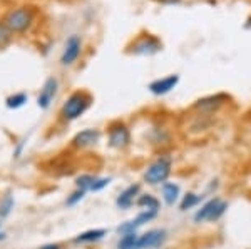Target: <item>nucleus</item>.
I'll return each instance as SVG.
<instances>
[{"label":"nucleus","instance_id":"nucleus-1","mask_svg":"<svg viewBox=\"0 0 251 249\" xmlns=\"http://www.w3.org/2000/svg\"><path fill=\"white\" fill-rule=\"evenodd\" d=\"M92 104H94V97H92V94L89 91L86 89L72 91L71 94L64 99L62 106H60L59 120L62 124L74 122V120L82 117V115L91 109Z\"/></svg>","mask_w":251,"mask_h":249},{"label":"nucleus","instance_id":"nucleus-2","mask_svg":"<svg viewBox=\"0 0 251 249\" xmlns=\"http://www.w3.org/2000/svg\"><path fill=\"white\" fill-rule=\"evenodd\" d=\"M2 20L14 35H24L34 29L37 23V9L32 5L10 7L2 15Z\"/></svg>","mask_w":251,"mask_h":249},{"label":"nucleus","instance_id":"nucleus-3","mask_svg":"<svg viewBox=\"0 0 251 249\" xmlns=\"http://www.w3.org/2000/svg\"><path fill=\"white\" fill-rule=\"evenodd\" d=\"M163 50V42L157 35L151 32H141L137 34L126 47V54L136 55V57H151Z\"/></svg>","mask_w":251,"mask_h":249},{"label":"nucleus","instance_id":"nucleus-4","mask_svg":"<svg viewBox=\"0 0 251 249\" xmlns=\"http://www.w3.org/2000/svg\"><path fill=\"white\" fill-rule=\"evenodd\" d=\"M173 172V158L169 154H159L143 172V181L149 186H159L169 179Z\"/></svg>","mask_w":251,"mask_h":249},{"label":"nucleus","instance_id":"nucleus-5","mask_svg":"<svg viewBox=\"0 0 251 249\" xmlns=\"http://www.w3.org/2000/svg\"><path fill=\"white\" fill-rule=\"evenodd\" d=\"M228 207H229V204L216 196V198H211V199L206 201L203 206H201L200 209L194 212L193 219H194V223H196V224H201V223H216V221H220L223 216L226 214Z\"/></svg>","mask_w":251,"mask_h":249},{"label":"nucleus","instance_id":"nucleus-6","mask_svg":"<svg viewBox=\"0 0 251 249\" xmlns=\"http://www.w3.org/2000/svg\"><path fill=\"white\" fill-rule=\"evenodd\" d=\"M107 146L114 151H124L131 146L132 134L124 120H112L107 126Z\"/></svg>","mask_w":251,"mask_h":249},{"label":"nucleus","instance_id":"nucleus-7","mask_svg":"<svg viewBox=\"0 0 251 249\" xmlns=\"http://www.w3.org/2000/svg\"><path fill=\"white\" fill-rule=\"evenodd\" d=\"M231 100L228 94L225 92H218V94H211V95H206V97L198 99L196 102L193 104V112L200 115H213L216 114L218 111L223 109L226 104Z\"/></svg>","mask_w":251,"mask_h":249},{"label":"nucleus","instance_id":"nucleus-8","mask_svg":"<svg viewBox=\"0 0 251 249\" xmlns=\"http://www.w3.org/2000/svg\"><path fill=\"white\" fill-rule=\"evenodd\" d=\"M84 52V39L79 34H71L64 42V49L60 54V66L62 67H72L77 64Z\"/></svg>","mask_w":251,"mask_h":249},{"label":"nucleus","instance_id":"nucleus-9","mask_svg":"<svg viewBox=\"0 0 251 249\" xmlns=\"http://www.w3.org/2000/svg\"><path fill=\"white\" fill-rule=\"evenodd\" d=\"M100 139H102V131L97 129V127H87V129L75 132V136L69 142V147L72 151H79V152L87 151L96 147L100 142Z\"/></svg>","mask_w":251,"mask_h":249},{"label":"nucleus","instance_id":"nucleus-10","mask_svg":"<svg viewBox=\"0 0 251 249\" xmlns=\"http://www.w3.org/2000/svg\"><path fill=\"white\" fill-rule=\"evenodd\" d=\"M57 92H59V79L50 75V77H47L44 80L42 87H40V91L37 94V99H35L39 109L47 111L49 107L52 106L54 99L57 97Z\"/></svg>","mask_w":251,"mask_h":249},{"label":"nucleus","instance_id":"nucleus-11","mask_svg":"<svg viewBox=\"0 0 251 249\" xmlns=\"http://www.w3.org/2000/svg\"><path fill=\"white\" fill-rule=\"evenodd\" d=\"M179 80H181L179 74H169V75H166V77H159V79H154L152 82H149L148 91L151 92L152 95H156V97H161V95H166L176 89Z\"/></svg>","mask_w":251,"mask_h":249},{"label":"nucleus","instance_id":"nucleus-12","mask_svg":"<svg viewBox=\"0 0 251 249\" xmlns=\"http://www.w3.org/2000/svg\"><path fill=\"white\" fill-rule=\"evenodd\" d=\"M168 239V232L166 229H149L144 234H139L137 238L136 249H156L161 248Z\"/></svg>","mask_w":251,"mask_h":249},{"label":"nucleus","instance_id":"nucleus-13","mask_svg":"<svg viewBox=\"0 0 251 249\" xmlns=\"http://www.w3.org/2000/svg\"><path fill=\"white\" fill-rule=\"evenodd\" d=\"M141 189H143V187H141L139 182L129 184V186L124 187V189L119 192V196L116 198V206L123 211L131 209L132 206H136V201L139 198Z\"/></svg>","mask_w":251,"mask_h":249},{"label":"nucleus","instance_id":"nucleus-14","mask_svg":"<svg viewBox=\"0 0 251 249\" xmlns=\"http://www.w3.org/2000/svg\"><path fill=\"white\" fill-rule=\"evenodd\" d=\"M171 139H173L171 131L166 126H152L151 131H149V140H151L152 146L164 147L171 142Z\"/></svg>","mask_w":251,"mask_h":249},{"label":"nucleus","instance_id":"nucleus-15","mask_svg":"<svg viewBox=\"0 0 251 249\" xmlns=\"http://www.w3.org/2000/svg\"><path fill=\"white\" fill-rule=\"evenodd\" d=\"M107 234L106 229L102 227H96V229H87V231H82L72 239L74 244H94V243H99V241L104 239V236Z\"/></svg>","mask_w":251,"mask_h":249},{"label":"nucleus","instance_id":"nucleus-16","mask_svg":"<svg viewBox=\"0 0 251 249\" xmlns=\"http://www.w3.org/2000/svg\"><path fill=\"white\" fill-rule=\"evenodd\" d=\"M179 196H181V187L176 182L166 181L163 186H161V198H163V201L168 206H174L179 201Z\"/></svg>","mask_w":251,"mask_h":249},{"label":"nucleus","instance_id":"nucleus-17","mask_svg":"<svg viewBox=\"0 0 251 249\" xmlns=\"http://www.w3.org/2000/svg\"><path fill=\"white\" fill-rule=\"evenodd\" d=\"M136 206L141 207L143 211L159 212V209H161V201L157 199L154 194H149V192H141L139 198H137V201H136Z\"/></svg>","mask_w":251,"mask_h":249},{"label":"nucleus","instance_id":"nucleus-18","mask_svg":"<svg viewBox=\"0 0 251 249\" xmlns=\"http://www.w3.org/2000/svg\"><path fill=\"white\" fill-rule=\"evenodd\" d=\"M29 102V94L27 92H14V94L7 95L5 99V107L10 111H17L20 107H24L25 104Z\"/></svg>","mask_w":251,"mask_h":249},{"label":"nucleus","instance_id":"nucleus-19","mask_svg":"<svg viewBox=\"0 0 251 249\" xmlns=\"http://www.w3.org/2000/svg\"><path fill=\"white\" fill-rule=\"evenodd\" d=\"M201 201H203V194H198V192H186V194L181 198V203H179V211H189V209H194L196 206H200Z\"/></svg>","mask_w":251,"mask_h":249},{"label":"nucleus","instance_id":"nucleus-20","mask_svg":"<svg viewBox=\"0 0 251 249\" xmlns=\"http://www.w3.org/2000/svg\"><path fill=\"white\" fill-rule=\"evenodd\" d=\"M97 176L91 174V172H84V174H80L75 178V189H80L84 192H91V187L92 184H94Z\"/></svg>","mask_w":251,"mask_h":249},{"label":"nucleus","instance_id":"nucleus-21","mask_svg":"<svg viewBox=\"0 0 251 249\" xmlns=\"http://www.w3.org/2000/svg\"><path fill=\"white\" fill-rule=\"evenodd\" d=\"M15 207V199L12 194H5L0 199V219H5L12 214Z\"/></svg>","mask_w":251,"mask_h":249},{"label":"nucleus","instance_id":"nucleus-22","mask_svg":"<svg viewBox=\"0 0 251 249\" xmlns=\"http://www.w3.org/2000/svg\"><path fill=\"white\" fill-rule=\"evenodd\" d=\"M137 238L139 234L137 232H129V234H123L117 241V249H136L137 246Z\"/></svg>","mask_w":251,"mask_h":249},{"label":"nucleus","instance_id":"nucleus-23","mask_svg":"<svg viewBox=\"0 0 251 249\" xmlns=\"http://www.w3.org/2000/svg\"><path fill=\"white\" fill-rule=\"evenodd\" d=\"M14 37L15 35L12 34L9 27H7L5 23H3V20L0 19V50L7 49V47L14 42Z\"/></svg>","mask_w":251,"mask_h":249},{"label":"nucleus","instance_id":"nucleus-24","mask_svg":"<svg viewBox=\"0 0 251 249\" xmlns=\"http://www.w3.org/2000/svg\"><path fill=\"white\" fill-rule=\"evenodd\" d=\"M157 214L159 212H154V211H141L139 214L136 216L134 219H132V223L136 224V227L139 229L141 226H144V224L151 223V221H154L157 218Z\"/></svg>","mask_w":251,"mask_h":249},{"label":"nucleus","instance_id":"nucleus-25","mask_svg":"<svg viewBox=\"0 0 251 249\" xmlns=\"http://www.w3.org/2000/svg\"><path fill=\"white\" fill-rule=\"evenodd\" d=\"M86 194L87 192H84V191H80V189H75V191H72L71 194L67 196V199H66V206L67 207H74V206H77V204L82 201L84 198H86Z\"/></svg>","mask_w":251,"mask_h":249},{"label":"nucleus","instance_id":"nucleus-26","mask_svg":"<svg viewBox=\"0 0 251 249\" xmlns=\"http://www.w3.org/2000/svg\"><path fill=\"white\" fill-rule=\"evenodd\" d=\"M111 181H112V178H96L94 184H92V187H91V192L104 191L109 186V184H111Z\"/></svg>","mask_w":251,"mask_h":249},{"label":"nucleus","instance_id":"nucleus-27","mask_svg":"<svg viewBox=\"0 0 251 249\" xmlns=\"http://www.w3.org/2000/svg\"><path fill=\"white\" fill-rule=\"evenodd\" d=\"M117 232H119V236L129 234V232H137V227H136V224L132 223V219H131V221H126V223L121 224V226L117 227Z\"/></svg>","mask_w":251,"mask_h":249},{"label":"nucleus","instance_id":"nucleus-28","mask_svg":"<svg viewBox=\"0 0 251 249\" xmlns=\"http://www.w3.org/2000/svg\"><path fill=\"white\" fill-rule=\"evenodd\" d=\"M39 249H64V246L60 243H47V244H42Z\"/></svg>","mask_w":251,"mask_h":249},{"label":"nucleus","instance_id":"nucleus-29","mask_svg":"<svg viewBox=\"0 0 251 249\" xmlns=\"http://www.w3.org/2000/svg\"><path fill=\"white\" fill-rule=\"evenodd\" d=\"M156 2L164 3V5H176V3H179L181 0H156Z\"/></svg>","mask_w":251,"mask_h":249},{"label":"nucleus","instance_id":"nucleus-30","mask_svg":"<svg viewBox=\"0 0 251 249\" xmlns=\"http://www.w3.org/2000/svg\"><path fill=\"white\" fill-rule=\"evenodd\" d=\"M5 238H7V234H5V232H3V231H0V243H2V241L5 239Z\"/></svg>","mask_w":251,"mask_h":249},{"label":"nucleus","instance_id":"nucleus-31","mask_svg":"<svg viewBox=\"0 0 251 249\" xmlns=\"http://www.w3.org/2000/svg\"><path fill=\"white\" fill-rule=\"evenodd\" d=\"M0 227H2V219H0Z\"/></svg>","mask_w":251,"mask_h":249}]
</instances>
